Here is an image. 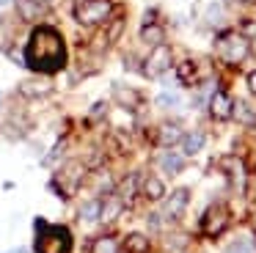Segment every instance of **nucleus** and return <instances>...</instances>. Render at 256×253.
Masks as SVG:
<instances>
[{
	"label": "nucleus",
	"mask_w": 256,
	"mask_h": 253,
	"mask_svg": "<svg viewBox=\"0 0 256 253\" xmlns=\"http://www.w3.org/2000/svg\"><path fill=\"white\" fill-rule=\"evenodd\" d=\"M72 250V234L64 226H50L36 220V253H69Z\"/></svg>",
	"instance_id": "f03ea898"
},
{
	"label": "nucleus",
	"mask_w": 256,
	"mask_h": 253,
	"mask_svg": "<svg viewBox=\"0 0 256 253\" xmlns=\"http://www.w3.org/2000/svg\"><path fill=\"white\" fill-rule=\"evenodd\" d=\"M124 250L127 253H146L149 250V240H146V234H140V231L127 234L124 236Z\"/></svg>",
	"instance_id": "6ab92c4d"
},
{
	"label": "nucleus",
	"mask_w": 256,
	"mask_h": 253,
	"mask_svg": "<svg viewBox=\"0 0 256 253\" xmlns=\"http://www.w3.org/2000/svg\"><path fill=\"white\" fill-rule=\"evenodd\" d=\"M242 36L245 38H254L256 36V20H245L242 22Z\"/></svg>",
	"instance_id": "c85d7f7f"
},
{
	"label": "nucleus",
	"mask_w": 256,
	"mask_h": 253,
	"mask_svg": "<svg viewBox=\"0 0 256 253\" xmlns=\"http://www.w3.org/2000/svg\"><path fill=\"white\" fill-rule=\"evenodd\" d=\"M12 253H25V250H22V248H17V250H12Z\"/></svg>",
	"instance_id": "473e14b6"
},
{
	"label": "nucleus",
	"mask_w": 256,
	"mask_h": 253,
	"mask_svg": "<svg viewBox=\"0 0 256 253\" xmlns=\"http://www.w3.org/2000/svg\"><path fill=\"white\" fill-rule=\"evenodd\" d=\"M91 253H118V240L116 236H96Z\"/></svg>",
	"instance_id": "4be33fe9"
},
{
	"label": "nucleus",
	"mask_w": 256,
	"mask_h": 253,
	"mask_svg": "<svg viewBox=\"0 0 256 253\" xmlns=\"http://www.w3.org/2000/svg\"><path fill=\"white\" fill-rule=\"evenodd\" d=\"M215 52H218V58H220L223 64L237 66V64H242V60L248 58L250 44H248V38H245L242 33H237V30H226V33H220V36H218V42H215Z\"/></svg>",
	"instance_id": "7ed1b4c3"
},
{
	"label": "nucleus",
	"mask_w": 256,
	"mask_h": 253,
	"mask_svg": "<svg viewBox=\"0 0 256 253\" xmlns=\"http://www.w3.org/2000/svg\"><path fill=\"white\" fill-rule=\"evenodd\" d=\"M226 226H228V209L223 204H212L204 214V231L210 236H218V234H223Z\"/></svg>",
	"instance_id": "0eeeda50"
},
{
	"label": "nucleus",
	"mask_w": 256,
	"mask_h": 253,
	"mask_svg": "<svg viewBox=\"0 0 256 253\" xmlns=\"http://www.w3.org/2000/svg\"><path fill=\"white\" fill-rule=\"evenodd\" d=\"M80 182H83V165H80V162L64 165V168L58 170V176H56V184H66V187H64V196H69V192L78 190Z\"/></svg>",
	"instance_id": "6e6552de"
},
{
	"label": "nucleus",
	"mask_w": 256,
	"mask_h": 253,
	"mask_svg": "<svg viewBox=\"0 0 256 253\" xmlns=\"http://www.w3.org/2000/svg\"><path fill=\"white\" fill-rule=\"evenodd\" d=\"M182 152H184V157H193V154H198L201 148H204V143H206V138H204V132L201 130H196V132H188V135H182Z\"/></svg>",
	"instance_id": "dca6fc26"
},
{
	"label": "nucleus",
	"mask_w": 256,
	"mask_h": 253,
	"mask_svg": "<svg viewBox=\"0 0 256 253\" xmlns=\"http://www.w3.org/2000/svg\"><path fill=\"white\" fill-rule=\"evenodd\" d=\"M122 30H124V16H116V20L108 25V33H105V42L108 44H113V42H118V36H122Z\"/></svg>",
	"instance_id": "b1692460"
},
{
	"label": "nucleus",
	"mask_w": 256,
	"mask_h": 253,
	"mask_svg": "<svg viewBox=\"0 0 256 253\" xmlns=\"http://www.w3.org/2000/svg\"><path fill=\"white\" fill-rule=\"evenodd\" d=\"M182 104V96L176 91H160L157 94V108L160 110H176Z\"/></svg>",
	"instance_id": "412c9836"
},
{
	"label": "nucleus",
	"mask_w": 256,
	"mask_h": 253,
	"mask_svg": "<svg viewBox=\"0 0 256 253\" xmlns=\"http://www.w3.org/2000/svg\"><path fill=\"white\" fill-rule=\"evenodd\" d=\"M140 192H144L149 201H160V198L166 196V184H162L160 176H146V179L140 182Z\"/></svg>",
	"instance_id": "a211bd4d"
},
{
	"label": "nucleus",
	"mask_w": 256,
	"mask_h": 253,
	"mask_svg": "<svg viewBox=\"0 0 256 253\" xmlns=\"http://www.w3.org/2000/svg\"><path fill=\"white\" fill-rule=\"evenodd\" d=\"M113 14V3L110 0H78L74 3V20L86 28H96L105 25Z\"/></svg>",
	"instance_id": "20e7f679"
},
{
	"label": "nucleus",
	"mask_w": 256,
	"mask_h": 253,
	"mask_svg": "<svg viewBox=\"0 0 256 253\" xmlns=\"http://www.w3.org/2000/svg\"><path fill=\"white\" fill-rule=\"evenodd\" d=\"M157 165H160V170H162V174L176 176L179 170L184 168V157H182V154H176V152H171V148H168V152H162L160 157H157Z\"/></svg>",
	"instance_id": "ddd939ff"
},
{
	"label": "nucleus",
	"mask_w": 256,
	"mask_h": 253,
	"mask_svg": "<svg viewBox=\"0 0 256 253\" xmlns=\"http://www.w3.org/2000/svg\"><path fill=\"white\" fill-rule=\"evenodd\" d=\"M242 3H254V0H242Z\"/></svg>",
	"instance_id": "72a5a7b5"
},
{
	"label": "nucleus",
	"mask_w": 256,
	"mask_h": 253,
	"mask_svg": "<svg viewBox=\"0 0 256 253\" xmlns=\"http://www.w3.org/2000/svg\"><path fill=\"white\" fill-rule=\"evenodd\" d=\"M182 135H184V132L179 130V124H162V126H160V135H157V140H160V146H168V148H171L174 143L182 140Z\"/></svg>",
	"instance_id": "aec40b11"
},
{
	"label": "nucleus",
	"mask_w": 256,
	"mask_h": 253,
	"mask_svg": "<svg viewBox=\"0 0 256 253\" xmlns=\"http://www.w3.org/2000/svg\"><path fill=\"white\" fill-rule=\"evenodd\" d=\"M122 209H124V201L118 196L102 198V214H100V220H102V223H113V220L122 214Z\"/></svg>",
	"instance_id": "2eb2a0df"
},
{
	"label": "nucleus",
	"mask_w": 256,
	"mask_h": 253,
	"mask_svg": "<svg viewBox=\"0 0 256 253\" xmlns=\"http://www.w3.org/2000/svg\"><path fill=\"white\" fill-rule=\"evenodd\" d=\"M179 80L182 82H196V64L193 60H184V64H179Z\"/></svg>",
	"instance_id": "cd10ccee"
},
{
	"label": "nucleus",
	"mask_w": 256,
	"mask_h": 253,
	"mask_svg": "<svg viewBox=\"0 0 256 253\" xmlns=\"http://www.w3.org/2000/svg\"><path fill=\"white\" fill-rule=\"evenodd\" d=\"M113 99H116L122 108L127 110H135L140 108V94L135 91L132 86H122V82H113Z\"/></svg>",
	"instance_id": "9b49d317"
},
{
	"label": "nucleus",
	"mask_w": 256,
	"mask_h": 253,
	"mask_svg": "<svg viewBox=\"0 0 256 253\" xmlns=\"http://www.w3.org/2000/svg\"><path fill=\"white\" fill-rule=\"evenodd\" d=\"M138 187H140L138 184V176H135V174L127 176V179L122 182V196H118V198H122V201H130V198L135 196V190H138Z\"/></svg>",
	"instance_id": "393cba45"
},
{
	"label": "nucleus",
	"mask_w": 256,
	"mask_h": 253,
	"mask_svg": "<svg viewBox=\"0 0 256 253\" xmlns=\"http://www.w3.org/2000/svg\"><path fill=\"white\" fill-rule=\"evenodd\" d=\"M100 214H102V198H88V201H83L78 209V218L83 220V223H96Z\"/></svg>",
	"instance_id": "f3484780"
},
{
	"label": "nucleus",
	"mask_w": 256,
	"mask_h": 253,
	"mask_svg": "<svg viewBox=\"0 0 256 253\" xmlns=\"http://www.w3.org/2000/svg\"><path fill=\"white\" fill-rule=\"evenodd\" d=\"M206 22H210V25H220L223 22V6L218 3V0H212V3L206 6Z\"/></svg>",
	"instance_id": "bb28decb"
},
{
	"label": "nucleus",
	"mask_w": 256,
	"mask_h": 253,
	"mask_svg": "<svg viewBox=\"0 0 256 253\" xmlns=\"http://www.w3.org/2000/svg\"><path fill=\"white\" fill-rule=\"evenodd\" d=\"M14 6H17V14L22 16L25 22H36L39 16H44L47 6L39 3V0H14Z\"/></svg>",
	"instance_id": "f8f14e48"
},
{
	"label": "nucleus",
	"mask_w": 256,
	"mask_h": 253,
	"mask_svg": "<svg viewBox=\"0 0 256 253\" xmlns=\"http://www.w3.org/2000/svg\"><path fill=\"white\" fill-rule=\"evenodd\" d=\"M171 64H174L171 47L157 44V47H152V52L146 55V60H144V74L146 77H160V74H166V72L171 69Z\"/></svg>",
	"instance_id": "39448f33"
},
{
	"label": "nucleus",
	"mask_w": 256,
	"mask_h": 253,
	"mask_svg": "<svg viewBox=\"0 0 256 253\" xmlns=\"http://www.w3.org/2000/svg\"><path fill=\"white\" fill-rule=\"evenodd\" d=\"M254 226H256V214H254Z\"/></svg>",
	"instance_id": "f704fd0d"
},
{
	"label": "nucleus",
	"mask_w": 256,
	"mask_h": 253,
	"mask_svg": "<svg viewBox=\"0 0 256 253\" xmlns=\"http://www.w3.org/2000/svg\"><path fill=\"white\" fill-rule=\"evenodd\" d=\"M22 64L34 69L36 74H56L66 66V44L64 36L50 25H36L25 44V58Z\"/></svg>",
	"instance_id": "f257e3e1"
},
{
	"label": "nucleus",
	"mask_w": 256,
	"mask_h": 253,
	"mask_svg": "<svg viewBox=\"0 0 256 253\" xmlns=\"http://www.w3.org/2000/svg\"><path fill=\"white\" fill-rule=\"evenodd\" d=\"M20 94L25 99H42V96H50L52 94V80L47 74H36L28 77V80L20 82Z\"/></svg>",
	"instance_id": "423d86ee"
},
{
	"label": "nucleus",
	"mask_w": 256,
	"mask_h": 253,
	"mask_svg": "<svg viewBox=\"0 0 256 253\" xmlns=\"http://www.w3.org/2000/svg\"><path fill=\"white\" fill-rule=\"evenodd\" d=\"M226 253H254V242H250L248 236H237V240L226 248Z\"/></svg>",
	"instance_id": "a878e982"
},
{
	"label": "nucleus",
	"mask_w": 256,
	"mask_h": 253,
	"mask_svg": "<svg viewBox=\"0 0 256 253\" xmlns=\"http://www.w3.org/2000/svg\"><path fill=\"white\" fill-rule=\"evenodd\" d=\"M232 116H234L237 121H242V124H256V113H254V110H250L245 102H234Z\"/></svg>",
	"instance_id": "5701e85b"
},
{
	"label": "nucleus",
	"mask_w": 256,
	"mask_h": 253,
	"mask_svg": "<svg viewBox=\"0 0 256 253\" xmlns=\"http://www.w3.org/2000/svg\"><path fill=\"white\" fill-rule=\"evenodd\" d=\"M140 42L149 44V47L166 44V30H162L157 22H144V28H140Z\"/></svg>",
	"instance_id": "4468645a"
},
{
	"label": "nucleus",
	"mask_w": 256,
	"mask_h": 253,
	"mask_svg": "<svg viewBox=\"0 0 256 253\" xmlns=\"http://www.w3.org/2000/svg\"><path fill=\"white\" fill-rule=\"evenodd\" d=\"M232 110H234V99L228 96L226 91H215L210 99V113L215 121H226L232 118Z\"/></svg>",
	"instance_id": "9d476101"
},
{
	"label": "nucleus",
	"mask_w": 256,
	"mask_h": 253,
	"mask_svg": "<svg viewBox=\"0 0 256 253\" xmlns=\"http://www.w3.org/2000/svg\"><path fill=\"white\" fill-rule=\"evenodd\" d=\"M14 0H0V8H6V6H12Z\"/></svg>",
	"instance_id": "2f4dec72"
},
{
	"label": "nucleus",
	"mask_w": 256,
	"mask_h": 253,
	"mask_svg": "<svg viewBox=\"0 0 256 253\" xmlns=\"http://www.w3.org/2000/svg\"><path fill=\"white\" fill-rule=\"evenodd\" d=\"M188 204H190V190L188 187H179V190H174L171 196H168L166 206H162V214H166V218H182Z\"/></svg>",
	"instance_id": "1a4fd4ad"
},
{
	"label": "nucleus",
	"mask_w": 256,
	"mask_h": 253,
	"mask_svg": "<svg viewBox=\"0 0 256 253\" xmlns=\"http://www.w3.org/2000/svg\"><path fill=\"white\" fill-rule=\"evenodd\" d=\"M248 91L256 96V72H248Z\"/></svg>",
	"instance_id": "c756f323"
},
{
	"label": "nucleus",
	"mask_w": 256,
	"mask_h": 253,
	"mask_svg": "<svg viewBox=\"0 0 256 253\" xmlns=\"http://www.w3.org/2000/svg\"><path fill=\"white\" fill-rule=\"evenodd\" d=\"M105 110H108V104L100 102V104H94V108H91V116H105Z\"/></svg>",
	"instance_id": "7c9ffc66"
}]
</instances>
